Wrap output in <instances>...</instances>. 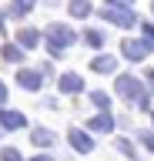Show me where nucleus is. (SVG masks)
I'll use <instances>...</instances> for the list:
<instances>
[{"instance_id":"423d86ee","label":"nucleus","mask_w":154,"mask_h":161,"mask_svg":"<svg viewBox=\"0 0 154 161\" xmlns=\"http://www.w3.org/2000/svg\"><path fill=\"white\" fill-rule=\"evenodd\" d=\"M67 134H71V144H74V151H77V154H87V151H94V138H91V134H84L81 128H71Z\"/></svg>"},{"instance_id":"f3484780","label":"nucleus","mask_w":154,"mask_h":161,"mask_svg":"<svg viewBox=\"0 0 154 161\" xmlns=\"http://www.w3.org/2000/svg\"><path fill=\"white\" fill-rule=\"evenodd\" d=\"M114 148L121 151L124 158H131V161H137V151H134V144H131V141H124V138H117V141H114Z\"/></svg>"},{"instance_id":"dca6fc26","label":"nucleus","mask_w":154,"mask_h":161,"mask_svg":"<svg viewBox=\"0 0 154 161\" xmlns=\"http://www.w3.org/2000/svg\"><path fill=\"white\" fill-rule=\"evenodd\" d=\"M34 3H37V0H13V7L7 10V14H10V17H24L27 10H34Z\"/></svg>"},{"instance_id":"1a4fd4ad","label":"nucleus","mask_w":154,"mask_h":161,"mask_svg":"<svg viewBox=\"0 0 154 161\" xmlns=\"http://www.w3.org/2000/svg\"><path fill=\"white\" fill-rule=\"evenodd\" d=\"M87 131L111 134V131H114V118H111V111H107V114H97V118H91V121H87Z\"/></svg>"},{"instance_id":"4be33fe9","label":"nucleus","mask_w":154,"mask_h":161,"mask_svg":"<svg viewBox=\"0 0 154 161\" xmlns=\"http://www.w3.org/2000/svg\"><path fill=\"white\" fill-rule=\"evenodd\" d=\"M7 97H10V91H7V84H3V80H0V108H3V104H7Z\"/></svg>"},{"instance_id":"2eb2a0df","label":"nucleus","mask_w":154,"mask_h":161,"mask_svg":"<svg viewBox=\"0 0 154 161\" xmlns=\"http://www.w3.org/2000/svg\"><path fill=\"white\" fill-rule=\"evenodd\" d=\"M91 101H94V108H101L104 114L111 111V94L107 91H91Z\"/></svg>"},{"instance_id":"412c9836","label":"nucleus","mask_w":154,"mask_h":161,"mask_svg":"<svg viewBox=\"0 0 154 161\" xmlns=\"http://www.w3.org/2000/svg\"><path fill=\"white\" fill-rule=\"evenodd\" d=\"M141 144L147 151H154V134H151V131H141Z\"/></svg>"},{"instance_id":"bb28decb","label":"nucleus","mask_w":154,"mask_h":161,"mask_svg":"<svg viewBox=\"0 0 154 161\" xmlns=\"http://www.w3.org/2000/svg\"><path fill=\"white\" fill-rule=\"evenodd\" d=\"M44 3H57V0H44Z\"/></svg>"},{"instance_id":"ddd939ff","label":"nucleus","mask_w":154,"mask_h":161,"mask_svg":"<svg viewBox=\"0 0 154 161\" xmlns=\"http://www.w3.org/2000/svg\"><path fill=\"white\" fill-rule=\"evenodd\" d=\"M67 10H71V17H91V14H94L91 0H71V3H67Z\"/></svg>"},{"instance_id":"9d476101","label":"nucleus","mask_w":154,"mask_h":161,"mask_svg":"<svg viewBox=\"0 0 154 161\" xmlns=\"http://www.w3.org/2000/svg\"><path fill=\"white\" fill-rule=\"evenodd\" d=\"M91 70H97V74H114L117 70V57H111V54H101V57L91 60Z\"/></svg>"},{"instance_id":"f8f14e48","label":"nucleus","mask_w":154,"mask_h":161,"mask_svg":"<svg viewBox=\"0 0 154 161\" xmlns=\"http://www.w3.org/2000/svg\"><path fill=\"white\" fill-rule=\"evenodd\" d=\"M0 57L10 60V64H20L24 60V47L20 44H3V47H0Z\"/></svg>"},{"instance_id":"4468645a","label":"nucleus","mask_w":154,"mask_h":161,"mask_svg":"<svg viewBox=\"0 0 154 161\" xmlns=\"http://www.w3.org/2000/svg\"><path fill=\"white\" fill-rule=\"evenodd\" d=\"M30 141H34V144H40V148H50L57 138H54L47 128H34V131H30Z\"/></svg>"},{"instance_id":"f257e3e1","label":"nucleus","mask_w":154,"mask_h":161,"mask_svg":"<svg viewBox=\"0 0 154 161\" xmlns=\"http://www.w3.org/2000/svg\"><path fill=\"white\" fill-rule=\"evenodd\" d=\"M114 91L121 94V97H127L137 111H151V97H147V91H144V84L137 77H131V74H121V77L114 80Z\"/></svg>"},{"instance_id":"5701e85b","label":"nucleus","mask_w":154,"mask_h":161,"mask_svg":"<svg viewBox=\"0 0 154 161\" xmlns=\"http://www.w3.org/2000/svg\"><path fill=\"white\" fill-rule=\"evenodd\" d=\"M107 7H131V0H107Z\"/></svg>"},{"instance_id":"393cba45","label":"nucleus","mask_w":154,"mask_h":161,"mask_svg":"<svg viewBox=\"0 0 154 161\" xmlns=\"http://www.w3.org/2000/svg\"><path fill=\"white\" fill-rule=\"evenodd\" d=\"M30 161H54V158H50V154H34Z\"/></svg>"},{"instance_id":"20e7f679","label":"nucleus","mask_w":154,"mask_h":161,"mask_svg":"<svg viewBox=\"0 0 154 161\" xmlns=\"http://www.w3.org/2000/svg\"><path fill=\"white\" fill-rule=\"evenodd\" d=\"M121 54L127 60H144L147 54H151V47L144 44V40H134V37H124L121 40Z\"/></svg>"},{"instance_id":"0eeeda50","label":"nucleus","mask_w":154,"mask_h":161,"mask_svg":"<svg viewBox=\"0 0 154 161\" xmlns=\"http://www.w3.org/2000/svg\"><path fill=\"white\" fill-rule=\"evenodd\" d=\"M0 124L7 131H20V128H27V118H24L20 111H7V108H0Z\"/></svg>"},{"instance_id":"39448f33","label":"nucleus","mask_w":154,"mask_h":161,"mask_svg":"<svg viewBox=\"0 0 154 161\" xmlns=\"http://www.w3.org/2000/svg\"><path fill=\"white\" fill-rule=\"evenodd\" d=\"M17 84H20L24 91H40V87H44V70L20 67V70H17Z\"/></svg>"},{"instance_id":"6ab92c4d","label":"nucleus","mask_w":154,"mask_h":161,"mask_svg":"<svg viewBox=\"0 0 154 161\" xmlns=\"http://www.w3.org/2000/svg\"><path fill=\"white\" fill-rule=\"evenodd\" d=\"M141 34H144V44H147L151 54H154V24H141Z\"/></svg>"},{"instance_id":"6e6552de","label":"nucleus","mask_w":154,"mask_h":161,"mask_svg":"<svg viewBox=\"0 0 154 161\" xmlns=\"http://www.w3.org/2000/svg\"><path fill=\"white\" fill-rule=\"evenodd\" d=\"M57 91H64V94H81L84 91V77L81 74H64V77L57 80Z\"/></svg>"},{"instance_id":"9b49d317","label":"nucleus","mask_w":154,"mask_h":161,"mask_svg":"<svg viewBox=\"0 0 154 161\" xmlns=\"http://www.w3.org/2000/svg\"><path fill=\"white\" fill-rule=\"evenodd\" d=\"M17 40H20V47H37V44H40V30H34V27H24L20 34H17Z\"/></svg>"},{"instance_id":"a211bd4d","label":"nucleus","mask_w":154,"mask_h":161,"mask_svg":"<svg viewBox=\"0 0 154 161\" xmlns=\"http://www.w3.org/2000/svg\"><path fill=\"white\" fill-rule=\"evenodd\" d=\"M84 44H91V47H104V34H101V30H84Z\"/></svg>"},{"instance_id":"b1692460","label":"nucleus","mask_w":154,"mask_h":161,"mask_svg":"<svg viewBox=\"0 0 154 161\" xmlns=\"http://www.w3.org/2000/svg\"><path fill=\"white\" fill-rule=\"evenodd\" d=\"M147 91L154 94V70H147Z\"/></svg>"},{"instance_id":"f03ea898","label":"nucleus","mask_w":154,"mask_h":161,"mask_svg":"<svg viewBox=\"0 0 154 161\" xmlns=\"http://www.w3.org/2000/svg\"><path fill=\"white\" fill-rule=\"evenodd\" d=\"M44 40H47V50H50V57H64V50L71 47L74 40V30L64 27V24H50L47 27V34H44Z\"/></svg>"},{"instance_id":"aec40b11","label":"nucleus","mask_w":154,"mask_h":161,"mask_svg":"<svg viewBox=\"0 0 154 161\" xmlns=\"http://www.w3.org/2000/svg\"><path fill=\"white\" fill-rule=\"evenodd\" d=\"M0 161H20V151H17V148H3Z\"/></svg>"},{"instance_id":"a878e982","label":"nucleus","mask_w":154,"mask_h":161,"mask_svg":"<svg viewBox=\"0 0 154 161\" xmlns=\"http://www.w3.org/2000/svg\"><path fill=\"white\" fill-rule=\"evenodd\" d=\"M3 27H7V14L0 10V34H3Z\"/></svg>"},{"instance_id":"cd10ccee","label":"nucleus","mask_w":154,"mask_h":161,"mask_svg":"<svg viewBox=\"0 0 154 161\" xmlns=\"http://www.w3.org/2000/svg\"><path fill=\"white\" fill-rule=\"evenodd\" d=\"M151 10H154V3H151Z\"/></svg>"},{"instance_id":"7ed1b4c3","label":"nucleus","mask_w":154,"mask_h":161,"mask_svg":"<svg viewBox=\"0 0 154 161\" xmlns=\"http://www.w3.org/2000/svg\"><path fill=\"white\" fill-rule=\"evenodd\" d=\"M101 17L107 20V24H114V27H141V24H137V14H134L131 7H104Z\"/></svg>"}]
</instances>
